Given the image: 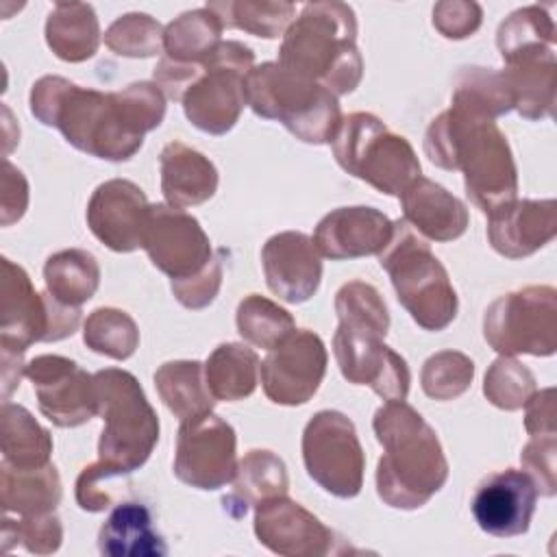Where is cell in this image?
Wrapping results in <instances>:
<instances>
[{
  "instance_id": "ac0fdd59",
  "label": "cell",
  "mask_w": 557,
  "mask_h": 557,
  "mask_svg": "<svg viewBox=\"0 0 557 557\" xmlns=\"http://www.w3.org/2000/svg\"><path fill=\"white\" fill-rule=\"evenodd\" d=\"M148 198L135 183L126 178H111L96 187L87 205L89 231L115 252H133L141 248Z\"/></svg>"
},
{
  "instance_id": "836d02e7",
  "label": "cell",
  "mask_w": 557,
  "mask_h": 557,
  "mask_svg": "<svg viewBox=\"0 0 557 557\" xmlns=\"http://www.w3.org/2000/svg\"><path fill=\"white\" fill-rule=\"evenodd\" d=\"M44 281L46 292H50L59 302L81 307L100 285V265L87 250H61L48 257L44 265Z\"/></svg>"
},
{
  "instance_id": "83f0119b",
  "label": "cell",
  "mask_w": 557,
  "mask_h": 557,
  "mask_svg": "<svg viewBox=\"0 0 557 557\" xmlns=\"http://www.w3.org/2000/svg\"><path fill=\"white\" fill-rule=\"evenodd\" d=\"M2 509L20 516H41L54 511L61 500V479L52 463L37 468H13L0 463Z\"/></svg>"
},
{
  "instance_id": "f546056e",
  "label": "cell",
  "mask_w": 557,
  "mask_h": 557,
  "mask_svg": "<svg viewBox=\"0 0 557 557\" xmlns=\"http://www.w3.org/2000/svg\"><path fill=\"white\" fill-rule=\"evenodd\" d=\"M285 463L272 450H250L239 463L233 479V492L224 496V509L244 516L250 505L287 494Z\"/></svg>"
},
{
  "instance_id": "f35d334b",
  "label": "cell",
  "mask_w": 557,
  "mask_h": 557,
  "mask_svg": "<svg viewBox=\"0 0 557 557\" xmlns=\"http://www.w3.org/2000/svg\"><path fill=\"white\" fill-rule=\"evenodd\" d=\"M555 44V24L548 11L540 4L522 7L513 11L505 22H500L496 33V46L500 50L503 61L531 50Z\"/></svg>"
},
{
  "instance_id": "f907efd6",
  "label": "cell",
  "mask_w": 557,
  "mask_h": 557,
  "mask_svg": "<svg viewBox=\"0 0 557 557\" xmlns=\"http://www.w3.org/2000/svg\"><path fill=\"white\" fill-rule=\"evenodd\" d=\"M46 309H48V331L44 342H59L63 337H70L81 322V307H70L59 302L50 292L44 294Z\"/></svg>"
},
{
  "instance_id": "30bf717a",
  "label": "cell",
  "mask_w": 557,
  "mask_h": 557,
  "mask_svg": "<svg viewBox=\"0 0 557 557\" xmlns=\"http://www.w3.org/2000/svg\"><path fill=\"white\" fill-rule=\"evenodd\" d=\"M483 335L500 355H553L557 348L555 287L531 285L496 298L485 311Z\"/></svg>"
},
{
  "instance_id": "bcb514c9",
  "label": "cell",
  "mask_w": 557,
  "mask_h": 557,
  "mask_svg": "<svg viewBox=\"0 0 557 557\" xmlns=\"http://www.w3.org/2000/svg\"><path fill=\"white\" fill-rule=\"evenodd\" d=\"M222 285V261L215 259L196 276L185 281H172V294L187 309H202L211 305Z\"/></svg>"
},
{
  "instance_id": "277c9868",
  "label": "cell",
  "mask_w": 557,
  "mask_h": 557,
  "mask_svg": "<svg viewBox=\"0 0 557 557\" xmlns=\"http://www.w3.org/2000/svg\"><path fill=\"white\" fill-rule=\"evenodd\" d=\"M355 41L357 20L348 4L309 2L285 30L276 63L344 96L355 91L363 76Z\"/></svg>"
},
{
  "instance_id": "3957f363",
  "label": "cell",
  "mask_w": 557,
  "mask_h": 557,
  "mask_svg": "<svg viewBox=\"0 0 557 557\" xmlns=\"http://www.w3.org/2000/svg\"><path fill=\"white\" fill-rule=\"evenodd\" d=\"M30 113L61 131L67 144L98 159L126 161L144 144L122 115L115 91L85 89L63 76H41L30 89Z\"/></svg>"
},
{
  "instance_id": "c3c4849f",
  "label": "cell",
  "mask_w": 557,
  "mask_h": 557,
  "mask_svg": "<svg viewBox=\"0 0 557 557\" xmlns=\"http://www.w3.org/2000/svg\"><path fill=\"white\" fill-rule=\"evenodd\" d=\"M0 198H2V226H9L11 222H15L24 215L26 205H28L26 178L9 159H4V163H2Z\"/></svg>"
},
{
  "instance_id": "b9f144b4",
  "label": "cell",
  "mask_w": 557,
  "mask_h": 557,
  "mask_svg": "<svg viewBox=\"0 0 557 557\" xmlns=\"http://www.w3.org/2000/svg\"><path fill=\"white\" fill-rule=\"evenodd\" d=\"M474 376L470 357L457 350H442L424 361L420 381L422 389L433 400H453L461 396Z\"/></svg>"
},
{
  "instance_id": "e575fe53",
  "label": "cell",
  "mask_w": 557,
  "mask_h": 557,
  "mask_svg": "<svg viewBox=\"0 0 557 557\" xmlns=\"http://www.w3.org/2000/svg\"><path fill=\"white\" fill-rule=\"evenodd\" d=\"M222 22L207 7L187 11L163 30L165 57L176 63L202 65V61L222 41Z\"/></svg>"
},
{
  "instance_id": "816d5d0a",
  "label": "cell",
  "mask_w": 557,
  "mask_h": 557,
  "mask_svg": "<svg viewBox=\"0 0 557 557\" xmlns=\"http://www.w3.org/2000/svg\"><path fill=\"white\" fill-rule=\"evenodd\" d=\"M22 374H26V366L22 363V352H11L2 348V398L4 400L20 385Z\"/></svg>"
},
{
  "instance_id": "cb8c5ba5",
  "label": "cell",
  "mask_w": 557,
  "mask_h": 557,
  "mask_svg": "<svg viewBox=\"0 0 557 557\" xmlns=\"http://www.w3.org/2000/svg\"><path fill=\"white\" fill-rule=\"evenodd\" d=\"M505 63L507 67L500 70V74L509 89L513 109H518L527 120L550 117L557 87L555 50L548 46L531 48Z\"/></svg>"
},
{
  "instance_id": "4dcf8cb0",
  "label": "cell",
  "mask_w": 557,
  "mask_h": 557,
  "mask_svg": "<svg viewBox=\"0 0 557 557\" xmlns=\"http://www.w3.org/2000/svg\"><path fill=\"white\" fill-rule=\"evenodd\" d=\"M154 387L163 405L183 422L187 418L209 413L215 405L207 387L200 361H168L154 372Z\"/></svg>"
},
{
  "instance_id": "f1b7e54d",
  "label": "cell",
  "mask_w": 557,
  "mask_h": 557,
  "mask_svg": "<svg viewBox=\"0 0 557 557\" xmlns=\"http://www.w3.org/2000/svg\"><path fill=\"white\" fill-rule=\"evenodd\" d=\"M46 41L67 63L94 57L100 44V24L94 7L85 2H57L46 20Z\"/></svg>"
},
{
  "instance_id": "f6af8a7d",
  "label": "cell",
  "mask_w": 557,
  "mask_h": 557,
  "mask_svg": "<svg viewBox=\"0 0 557 557\" xmlns=\"http://www.w3.org/2000/svg\"><path fill=\"white\" fill-rule=\"evenodd\" d=\"M555 450L557 442L555 435H535L522 448L520 461L537 487L542 496H555L557 479H555Z\"/></svg>"
},
{
  "instance_id": "484cf974",
  "label": "cell",
  "mask_w": 557,
  "mask_h": 557,
  "mask_svg": "<svg viewBox=\"0 0 557 557\" xmlns=\"http://www.w3.org/2000/svg\"><path fill=\"white\" fill-rule=\"evenodd\" d=\"M161 191L168 205L185 209L207 202L218 189L215 165L183 141H170L159 154Z\"/></svg>"
},
{
  "instance_id": "7bdbcfd3",
  "label": "cell",
  "mask_w": 557,
  "mask_h": 557,
  "mask_svg": "<svg viewBox=\"0 0 557 557\" xmlns=\"http://www.w3.org/2000/svg\"><path fill=\"white\" fill-rule=\"evenodd\" d=\"M104 44L120 57H152L163 48V28L146 13H126L107 28Z\"/></svg>"
},
{
  "instance_id": "603a6c76",
  "label": "cell",
  "mask_w": 557,
  "mask_h": 557,
  "mask_svg": "<svg viewBox=\"0 0 557 557\" xmlns=\"http://www.w3.org/2000/svg\"><path fill=\"white\" fill-rule=\"evenodd\" d=\"M557 233V202L511 200L487 215L492 248L509 259H522L546 246Z\"/></svg>"
},
{
  "instance_id": "d6a6232c",
  "label": "cell",
  "mask_w": 557,
  "mask_h": 557,
  "mask_svg": "<svg viewBox=\"0 0 557 557\" xmlns=\"http://www.w3.org/2000/svg\"><path fill=\"white\" fill-rule=\"evenodd\" d=\"M259 357L244 344H220L205 363L207 387L215 400L248 398L259 381Z\"/></svg>"
},
{
  "instance_id": "7402d4cb",
  "label": "cell",
  "mask_w": 557,
  "mask_h": 557,
  "mask_svg": "<svg viewBox=\"0 0 557 557\" xmlns=\"http://www.w3.org/2000/svg\"><path fill=\"white\" fill-rule=\"evenodd\" d=\"M48 309L44 294H37L26 270L2 257L0 281V344L4 350L24 352L30 344L44 342Z\"/></svg>"
},
{
  "instance_id": "7c38bea8",
  "label": "cell",
  "mask_w": 557,
  "mask_h": 557,
  "mask_svg": "<svg viewBox=\"0 0 557 557\" xmlns=\"http://www.w3.org/2000/svg\"><path fill=\"white\" fill-rule=\"evenodd\" d=\"M235 431L215 413H200L181 422L176 435L174 474L196 490H220L235 479Z\"/></svg>"
},
{
  "instance_id": "d590c367",
  "label": "cell",
  "mask_w": 557,
  "mask_h": 557,
  "mask_svg": "<svg viewBox=\"0 0 557 557\" xmlns=\"http://www.w3.org/2000/svg\"><path fill=\"white\" fill-rule=\"evenodd\" d=\"M205 7L218 15L224 28H239L265 39H274L289 28V20L296 13L292 2L268 0H222Z\"/></svg>"
},
{
  "instance_id": "ee69618b",
  "label": "cell",
  "mask_w": 557,
  "mask_h": 557,
  "mask_svg": "<svg viewBox=\"0 0 557 557\" xmlns=\"http://www.w3.org/2000/svg\"><path fill=\"white\" fill-rule=\"evenodd\" d=\"M24 546L28 553L35 555H50L57 553L63 540V529L57 516L41 513V516H22V520H2V544Z\"/></svg>"
},
{
  "instance_id": "8fae6325",
  "label": "cell",
  "mask_w": 557,
  "mask_h": 557,
  "mask_svg": "<svg viewBox=\"0 0 557 557\" xmlns=\"http://www.w3.org/2000/svg\"><path fill=\"white\" fill-rule=\"evenodd\" d=\"M307 474L337 498H355L363 487L366 457L355 424L333 409L318 411L302 431Z\"/></svg>"
},
{
  "instance_id": "6da1fadb",
  "label": "cell",
  "mask_w": 557,
  "mask_h": 557,
  "mask_svg": "<svg viewBox=\"0 0 557 557\" xmlns=\"http://www.w3.org/2000/svg\"><path fill=\"white\" fill-rule=\"evenodd\" d=\"M424 152L444 170H461L468 198L490 215L516 200L518 172L496 122L453 100L426 128Z\"/></svg>"
},
{
  "instance_id": "44dd1931",
  "label": "cell",
  "mask_w": 557,
  "mask_h": 557,
  "mask_svg": "<svg viewBox=\"0 0 557 557\" xmlns=\"http://www.w3.org/2000/svg\"><path fill=\"white\" fill-rule=\"evenodd\" d=\"M394 222L374 207H339L326 213L313 233L315 250L331 259H359L379 255L389 237Z\"/></svg>"
},
{
  "instance_id": "52a82bcc",
  "label": "cell",
  "mask_w": 557,
  "mask_h": 557,
  "mask_svg": "<svg viewBox=\"0 0 557 557\" xmlns=\"http://www.w3.org/2000/svg\"><path fill=\"white\" fill-rule=\"evenodd\" d=\"M398 302L424 331H442L457 315V294L446 268L431 252L426 239L405 220H396L387 246L379 252Z\"/></svg>"
},
{
  "instance_id": "60d3db41",
  "label": "cell",
  "mask_w": 557,
  "mask_h": 557,
  "mask_svg": "<svg viewBox=\"0 0 557 557\" xmlns=\"http://www.w3.org/2000/svg\"><path fill=\"white\" fill-rule=\"evenodd\" d=\"M537 392L533 372L509 355L498 357L485 372L483 394L487 400L505 411H516Z\"/></svg>"
},
{
  "instance_id": "ffe728a7",
  "label": "cell",
  "mask_w": 557,
  "mask_h": 557,
  "mask_svg": "<svg viewBox=\"0 0 557 557\" xmlns=\"http://www.w3.org/2000/svg\"><path fill=\"white\" fill-rule=\"evenodd\" d=\"M261 263L270 292L285 302H305L320 287V252L315 250L313 239L300 231L272 235L261 248Z\"/></svg>"
},
{
  "instance_id": "2e32d148",
  "label": "cell",
  "mask_w": 557,
  "mask_h": 557,
  "mask_svg": "<svg viewBox=\"0 0 557 557\" xmlns=\"http://www.w3.org/2000/svg\"><path fill=\"white\" fill-rule=\"evenodd\" d=\"M326 348L313 331H294L259 366L265 396L276 405H305L326 372Z\"/></svg>"
},
{
  "instance_id": "8d00e7d4",
  "label": "cell",
  "mask_w": 557,
  "mask_h": 557,
  "mask_svg": "<svg viewBox=\"0 0 557 557\" xmlns=\"http://www.w3.org/2000/svg\"><path fill=\"white\" fill-rule=\"evenodd\" d=\"M235 322H237V333L248 344L263 350L274 348L296 331V322L292 313L259 294H250L239 302Z\"/></svg>"
},
{
  "instance_id": "ba28073f",
  "label": "cell",
  "mask_w": 557,
  "mask_h": 557,
  "mask_svg": "<svg viewBox=\"0 0 557 557\" xmlns=\"http://www.w3.org/2000/svg\"><path fill=\"white\" fill-rule=\"evenodd\" d=\"M331 144L342 170L383 194L400 196L420 176L411 144L372 113L357 111L342 117Z\"/></svg>"
},
{
  "instance_id": "8992f818",
  "label": "cell",
  "mask_w": 557,
  "mask_h": 557,
  "mask_svg": "<svg viewBox=\"0 0 557 557\" xmlns=\"http://www.w3.org/2000/svg\"><path fill=\"white\" fill-rule=\"evenodd\" d=\"M98 416L104 429L98 442V463L115 476L139 470L157 440L159 420L137 379L120 368H104L94 374Z\"/></svg>"
},
{
  "instance_id": "d6986e66",
  "label": "cell",
  "mask_w": 557,
  "mask_h": 557,
  "mask_svg": "<svg viewBox=\"0 0 557 557\" xmlns=\"http://www.w3.org/2000/svg\"><path fill=\"white\" fill-rule=\"evenodd\" d=\"M537 503V487L522 470L507 468L485 476L472 496V516L481 531L513 537L529 531Z\"/></svg>"
},
{
  "instance_id": "1f68e13d",
  "label": "cell",
  "mask_w": 557,
  "mask_h": 557,
  "mask_svg": "<svg viewBox=\"0 0 557 557\" xmlns=\"http://www.w3.org/2000/svg\"><path fill=\"white\" fill-rule=\"evenodd\" d=\"M2 461L13 468H37L50 463L52 437L22 405L4 400L0 413Z\"/></svg>"
},
{
  "instance_id": "7a4b0ae2",
  "label": "cell",
  "mask_w": 557,
  "mask_h": 557,
  "mask_svg": "<svg viewBox=\"0 0 557 557\" xmlns=\"http://www.w3.org/2000/svg\"><path fill=\"white\" fill-rule=\"evenodd\" d=\"M372 429L383 455L376 463V492L396 509H418L448 479L437 433L405 400H387L376 409Z\"/></svg>"
},
{
  "instance_id": "9a60e30c",
  "label": "cell",
  "mask_w": 557,
  "mask_h": 557,
  "mask_svg": "<svg viewBox=\"0 0 557 557\" xmlns=\"http://www.w3.org/2000/svg\"><path fill=\"white\" fill-rule=\"evenodd\" d=\"M39 411L57 426H81L98 416L94 374L61 355H39L26 363Z\"/></svg>"
},
{
  "instance_id": "681fc988",
  "label": "cell",
  "mask_w": 557,
  "mask_h": 557,
  "mask_svg": "<svg viewBox=\"0 0 557 557\" xmlns=\"http://www.w3.org/2000/svg\"><path fill=\"white\" fill-rule=\"evenodd\" d=\"M527 416H524V429L531 437L535 435H555V389L546 387L535 392L527 400Z\"/></svg>"
},
{
  "instance_id": "9c48e42d",
  "label": "cell",
  "mask_w": 557,
  "mask_h": 557,
  "mask_svg": "<svg viewBox=\"0 0 557 557\" xmlns=\"http://www.w3.org/2000/svg\"><path fill=\"white\" fill-rule=\"evenodd\" d=\"M252 67L255 54L248 46L235 39L220 41L181 100L187 120L209 135L228 133L246 104V76Z\"/></svg>"
},
{
  "instance_id": "5b68a950",
  "label": "cell",
  "mask_w": 557,
  "mask_h": 557,
  "mask_svg": "<svg viewBox=\"0 0 557 557\" xmlns=\"http://www.w3.org/2000/svg\"><path fill=\"white\" fill-rule=\"evenodd\" d=\"M246 104L263 120L281 122L305 144H331L342 122L337 96L278 63L255 65L246 76Z\"/></svg>"
},
{
  "instance_id": "7dc6e473",
  "label": "cell",
  "mask_w": 557,
  "mask_h": 557,
  "mask_svg": "<svg viewBox=\"0 0 557 557\" xmlns=\"http://www.w3.org/2000/svg\"><path fill=\"white\" fill-rule=\"evenodd\" d=\"M481 7L476 2H437L433 7V26L446 39H466L481 26Z\"/></svg>"
},
{
  "instance_id": "4316f807",
  "label": "cell",
  "mask_w": 557,
  "mask_h": 557,
  "mask_svg": "<svg viewBox=\"0 0 557 557\" xmlns=\"http://www.w3.org/2000/svg\"><path fill=\"white\" fill-rule=\"evenodd\" d=\"M98 550L109 557H163L165 540L141 503H120L98 533Z\"/></svg>"
},
{
  "instance_id": "ab89813d",
  "label": "cell",
  "mask_w": 557,
  "mask_h": 557,
  "mask_svg": "<svg viewBox=\"0 0 557 557\" xmlns=\"http://www.w3.org/2000/svg\"><path fill=\"white\" fill-rule=\"evenodd\" d=\"M335 311L339 324L374 331L379 335H387L389 313L379 289L363 281H350L339 287L335 296Z\"/></svg>"
},
{
  "instance_id": "4fadbf2b",
  "label": "cell",
  "mask_w": 557,
  "mask_h": 557,
  "mask_svg": "<svg viewBox=\"0 0 557 557\" xmlns=\"http://www.w3.org/2000/svg\"><path fill=\"white\" fill-rule=\"evenodd\" d=\"M141 248L172 281L191 278L215 259L200 222L185 209L163 202L150 205Z\"/></svg>"
},
{
  "instance_id": "5bb4252c",
  "label": "cell",
  "mask_w": 557,
  "mask_h": 557,
  "mask_svg": "<svg viewBox=\"0 0 557 557\" xmlns=\"http://www.w3.org/2000/svg\"><path fill=\"white\" fill-rule=\"evenodd\" d=\"M333 352L344 379L352 385H368L383 400H405L409 392V368L392 350L383 335L339 324L333 335Z\"/></svg>"
},
{
  "instance_id": "74e56055",
  "label": "cell",
  "mask_w": 557,
  "mask_h": 557,
  "mask_svg": "<svg viewBox=\"0 0 557 557\" xmlns=\"http://www.w3.org/2000/svg\"><path fill=\"white\" fill-rule=\"evenodd\" d=\"M83 339L94 352L124 361L139 346V329L126 311L100 307L85 320Z\"/></svg>"
},
{
  "instance_id": "d4e9b609",
  "label": "cell",
  "mask_w": 557,
  "mask_h": 557,
  "mask_svg": "<svg viewBox=\"0 0 557 557\" xmlns=\"http://www.w3.org/2000/svg\"><path fill=\"white\" fill-rule=\"evenodd\" d=\"M398 198L403 220L426 239L453 242L468 228L466 205L431 178L418 176Z\"/></svg>"
},
{
  "instance_id": "e0dca14e",
  "label": "cell",
  "mask_w": 557,
  "mask_h": 557,
  "mask_svg": "<svg viewBox=\"0 0 557 557\" xmlns=\"http://www.w3.org/2000/svg\"><path fill=\"white\" fill-rule=\"evenodd\" d=\"M255 535L265 548L285 557H318L335 553V533L285 494L257 505Z\"/></svg>"
}]
</instances>
